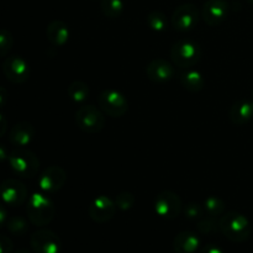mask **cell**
<instances>
[{
	"mask_svg": "<svg viewBox=\"0 0 253 253\" xmlns=\"http://www.w3.org/2000/svg\"><path fill=\"white\" fill-rule=\"evenodd\" d=\"M199 20V10L194 4L180 5L172 16V26L178 31H189Z\"/></svg>",
	"mask_w": 253,
	"mask_h": 253,
	"instance_id": "12",
	"label": "cell"
},
{
	"mask_svg": "<svg viewBox=\"0 0 253 253\" xmlns=\"http://www.w3.org/2000/svg\"><path fill=\"white\" fill-rule=\"evenodd\" d=\"M7 100H9V93L4 86L0 85V109L4 108L6 105Z\"/></svg>",
	"mask_w": 253,
	"mask_h": 253,
	"instance_id": "32",
	"label": "cell"
},
{
	"mask_svg": "<svg viewBox=\"0 0 253 253\" xmlns=\"http://www.w3.org/2000/svg\"><path fill=\"white\" fill-rule=\"evenodd\" d=\"M14 253H30V251L26 249H20V250H17V251H15Z\"/></svg>",
	"mask_w": 253,
	"mask_h": 253,
	"instance_id": "36",
	"label": "cell"
},
{
	"mask_svg": "<svg viewBox=\"0 0 253 253\" xmlns=\"http://www.w3.org/2000/svg\"><path fill=\"white\" fill-rule=\"evenodd\" d=\"M99 105L111 118H121L128 109V103L124 94L115 89H106L99 96Z\"/></svg>",
	"mask_w": 253,
	"mask_h": 253,
	"instance_id": "6",
	"label": "cell"
},
{
	"mask_svg": "<svg viewBox=\"0 0 253 253\" xmlns=\"http://www.w3.org/2000/svg\"><path fill=\"white\" fill-rule=\"evenodd\" d=\"M203 207H204L205 212H208L209 216L211 217H216V216H220V215H222L225 211V208H226L225 207L224 200H221L217 197L207 198Z\"/></svg>",
	"mask_w": 253,
	"mask_h": 253,
	"instance_id": "23",
	"label": "cell"
},
{
	"mask_svg": "<svg viewBox=\"0 0 253 253\" xmlns=\"http://www.w3.org/2000/svg\"><path fill=\"white\" fill-rule=\"evenodd\" d=\"M14 250V244L5 235H0V253H11Z\"/></svg>",
	"mask_w": 253,
	"mask_h": 253,
	"instance_id": "30",
	"label": "cell"
},
{
	"mask_svg": "<svg viewBox=\"0 0 253 253\" xmlns=\"http://www.w3.org/2000/svg\"><path fill=\"white\" fill-rule=\"evenodd\" d=\"M183 209L180 198L175 193L165 190L156 197L155 210L161 217L167 220H173L179 216Z\"/></svg>",
	"mask_w": 253,
	"mask_h": 253,
	"instance_id": "7",
	"label": "cell"
},
{
	"mask_svg": "<svg viewBox=\"0 0 253 253\" xmlns=\"http://www.w3.org/2000/svg\"><path fill=\"white\" fill-rule=\"evenodd\" d=\"M230 120L234 125L242 126L249 123L253 116V108L252 103L249 100H237L236 103L232 104L230 109Z\"/></svg>",
	"mask_w": 253,
	"mask_h": 253,
	"instance_id": "17",
	"label": "cell"
},
{
	"mask_svg": "<svg viewBox=\"0 0 253 253\" xmlns=\"http://www.w3.org/2000/svg\"><path fill=\"white\" fill-rule=\"evenodd\" d=\"M26 214L30 222L35 226H46L53 220L56 208L48 197L41 193H34L27 202Z\"/></svg>",
	"mask_w": 253,
	"mask_h": 253,
	"instance_id": "2",
	"label": "cell"
},
{
	"mask_svg": "<svg viewBox=\"0 0 253 253\" xmlns=\"http://www.w3.org/2000/svg\"><path fill=\"white\" fill-rule=\"evenodd\" d=\"M199 253H224V251H222L219 246H216V245L209 244L205 245V246L200 250Z\"/></svg>",
	"mask_w": 253,
	"mask_h": 253,
	"instance_id": "31",
	"label": "cell"
},
{
	"mask_svg": "<svg viewBox=\"0 0 253 253\" xmlns=\"http://www.w3.org/2000/svg\"><path fill=\"white\" fill-rule=\"evenodd\" d=\"M148 78L155 83H166L174 77L175 69L172 63L162 58L153 59L146 68Z\"/></svg>",
	"mask_w": 253,
	"mask_h": 253,
	"instance_id": "15",
	"label": "cell"
},
{
	"mask_svg": "<svg viewBox=\"0 0 253 253\" xmlns=\"http://www.w3.org/2000/svg\"><path fill=\"white\" fill-rule=\"evenodd\" d=\"M2 72L9 82L14 84H22L29 79V63L20 56L6 57L2 63Z\"/></svg>",
	"mask_w": 253,
	"mask_h": 253,
	"instance_id": "9",
	"label": "cell"
},
{
	"mask_svg": "<svg viewBox=\"0 0 253 253\" xmlns=\"http://www.w3.org/2000/svg\"><path fill=\"white\" fill-rule=\"evenodd\" d=\"M76 123L86 133L100 132L105 125L104 114L94 105H83L77 110Z\"/></svg>",
	"mask_w": 253,
	"mask_h": 253,
	"instance_id": "5",
	"label": "cell"
},
{
	"mask_svg": "<svg viewBox=\"0 0 253 253\" xmlns=\"http://www.w3.org/2000/svg\"><path fill=\"white\" fill-rule=\"evenodd\" d=\"M170 57L175 66L180 68H192L202 58V48L193 40H180L173 44Z\"/></svg>",
	"mask_w": 253,
	"mask_h": 253,
	"instance_id": "4",
	"label": "cell"
},
{
	"mask_svg": "<svg viewBox=\"0 0 253 253\" xmlns=\"http://www.w3.org/2000/svg\"><path fill=\"white\" fill-rule=\"evenodd\" d=\"M198 231L200 232V234H204V235H210V234H214V232H216L217 230H220V226H219V222L215 220V217H207V219H204L203 217L202 220H199L198 221Z\"/></svg>",
	"mask_w": 253,
	"mask_h": 253,
	"instance_id": "27",
	"label": "cell"
},
{
	"mask_svg": "<svg viewBox=\"0 0 253 253\" xmlns=\"http://www.w3.org/2000/svg\"><path fill=\"white\" fill-rule=\"evenodd\" d=\"M6 130H7V121L6 119H5V116L0 113V137H2V136L5 135Z\"/></svg>",
	"mask_w": 253,
	"mask_h": 253,
	"instance_id": "33",
	"label": "cell"
},
{
	"mask_svg": "<svg viewBox=\"0 0 253 253\" xmlns=\"http://www.w3.org/2000/svg\"><path fill=\"white\" fill-rule=\"evenodd\" d=\"M229 4L225 0H208L203 7V19L210 26H217L227 16Z\"/></svg>",
	"mask_w": 253,
	"mask_h": 253,
	"instance_id": "14",
	"label": "cell"
},
{
	"mask_svg": "<svg viewBox=\"0 0 253 253\" xmlns=\"http://www.w3.org/2000/svg\"><path fill=\"white\" fill-rule=\"evenodd\" d=\"M68 95L74 103H83L89 98V86L84 82L74 81L68 86Z\"/></svg>",
	"mask_w": 253,
	"mask_h": 253,
	"instance_id": "21",
	"label": "cell"
},
{
	"mask_svg": "<svg viewBox=\"0 0 253 253\" xmlns=\"http://www.w3.org/2000/svg\"><path fill=\"white\" fill-rule=\"evenodd\" d=\"M101 11L110 19H118L124 11V2L121 0H101Z\"/></svg>",
	"mask_w": 253,
	"mask_h": 253,
	"instance_id": "22",
	"label": "cell"
},
{
	"mask_svg": "<svg viewBox=\"0 0 253 253\" xmlns=\"http://www.w3.org/2000/svg\"><path fill=\"white\" fill-rule=\"evenodd\" d=\"M220 231L234 242H245L250 239L252 232L251 224L245 215L230 211L219 220Z\"/></svg>",
	"mask_w": 253,
	"mask_h": 253,
	"instance_id": "1",
	"label": "cell"
},
{
	"mask_svg": "<svg viewBox=\"0 0 253 253\" xmlns=\"http://www.w3.org/2000/svg\"><path fill=\"white\" fill-rule=\"evenodd\" d=\"M116 211V204L105 195L95 198L90 203L88 208V212L90 219L98 224H105L110 221Z\"/></svg>",
	"mask_w": 253,
	"mask_h": 253,
	"instance_id": "11",
	"label": "cell"
},
{
	"mask_svg": "<svg viewBox=\"0 0 253 253\" xmlns=\"http://www.w3.org/2000/svg\"><path fill=\"white\" fill-rule=\"evenodd\" d=\"M7 230L16 236H22L29 230V224L22 216H12L6 222Z\"/></svg>",
	"mask_w": 253,
	"mask_h": 253,
	"instance_id": "25",
	"label": "cell"
},
{
	"mask_svg": "<svg viewBox=\"0 0 253 253\" xmlns=\"http://www.w3.org/2000/svg\"><path fill=\"white\" fill-rule=\"evenodd\" d=\"M35 137V128L27 121L17 123L14 127L10 130L9 140L16 147H25L32 142Z\"/></svg>",
	"mask_w": 253,
	"mask_h": 253,
	"instance_id": "16",
	"label": "cell"
},
{
	"mask_svg": "<svg viewBox=\"0 0 253 253\" xmlns=\"http://www.w3.org/2000/svg\"><path fill=\"white\" fill-rule=\"evenodd\" d=\"M249 2H251V4H253V0H247Z\"/></svg>",
	"mask_w": 253,
	"mask_h": 253,
	"instance_id": "38",
	"label": "cell"
},
{
	"mask_svg": "<svg viewBox=\"0 0 253 253\" xmlns=\"http://www.w3.org/2000/svg\"><path fill=\"white\" fill-rule=\"evenodd\" d=\"M147 24L150 25V27L153 30V31H157V32L165 31L168 26V21L166 15L163 14V12L157 11V10H155V11L148 14Z\"/></svg>",
	"mask_w": 253,
	"mask_h": 253,
	"instance_id": "24",
	"label": "cell"
},
{
	"mask_svg": "<svg viewBox=\"0 0 253 253\" xmlns=\"http://www.w3.org/2000/svg\"><path fill=\"white\" fill-rule=\"evenodd\" d=\"M116 208L121 210H128L135 204V197L128 192H123L116 197L115 200Z\"/></svg>",
	"mask_w": 253,
	"mask_h": 253,
	"instance_id": "29",
	"label": "cell"
},
{
	"mask_svg": "<svg viewBox=\"0 0 253 253\" xmlns=\"http://www.w3.org/2000/svg\"><path fill=\"white\" fill-rule=\"evenodd\" d=\"M180 83L188 91L198 93L204 88L205 79L200 72L195 71V69H188L180 76Z\"/></svg>",
	"mask_w": 253,
	"mask_h": 253,
	"instance_id": "20",
	"label": "cell"
},
{
	"mask_svg": "<svg viewBox=\"0 0 253 253\" xmlns=\"http://www.w3.org/2000/svg\"><path fill=\"white\" fill-rule=\"evenodd\" d=\"M251 103H252V108H253V90H252V101Z\"/></svg>",
	"mask_w": 253,
	"mask_h": 253,
	"instance_id": "37",
	"label": "cell"
},
{
	"mask_svg": "<svg viewBox=\"0 0 253 253\" xmlns=\"http://www.w3.org/2000/svg\"><path fill=\"white\" fill-rule=\"evenodd\" d=\"M0 198L10 207H20L26 202L27 189L17 179H6L0 184Z\"/></svg>",
	"mask_w": 253,
	"mask_h": 253,
	"instance_id": "10",
	"label": "cell"
},
{
	"mask_svg": "<svg viewBox=\"0 0 253 253\" xmlns=\"http://www.w3.org/2000/svg\"><path fill=\"white\" fill-rule=\"evenodd\" d=\"M46 34L49 42L56 47L64 46L69 40L68 26L59 20H54L47 26Z\"/></svg>",
	"mask_w": 253,
	"mask_h": 253,
	"instance_id": "19",
	"label": "cell"
},
{
	"mask_svg": "<svg viewBox=\"0 0 253 253\" xmlns=\"http://www.w3.org/2000/svg\"><path fill=\"white\" fill-rule=\"evenodd\" d=\"M199 237L190 231H182L174 237L173 250L175 253H195L199 249Z\"/></svg>",
	"mask_w": 253,
	"mask_h": 253,
	"instance_id": "18",
	"label": "cell"
},
{
	"mask_svg": "<svg viewBox=\"0 0 253 253\" xmlns=\"http://www.w3.org/2000/svg\"><path fill=\"white\" fill-rule=\"evenodd\" d=\"M6 219H7V212H6V209L4 208V205L0 203V227H2V225L6 222Z\"/></svg>",
	"mask_w": 253,
	"mask_h": 253,
	"instance_id": "34",
	"label": "cell"
},
{
	"mask_svg": "<svg viewBox=\"0 0 253 253\" xmlns=\"http://www.w3.org/2000/svg\"><path fill=\"white\" fill-rule=\"evenodd\" d=\"M30 245L35 253H59L61 239L49 230H39L30 237Z\"/></svg>",
	"mask_w": 253,
	"mask_h": 253,
	"instance_id": "8",
	"label": "cell"
},
{
	"mask_svg": "<svg viewBox=\"0 0 253 253\" xmlns=\"http://www.w3.org/2000/svg\"><path fill=\"white\" fill-rule=\"evenodd\" d=\"M67 179L66 172L58 166L46 168L39 178V185L43 192L56 193L64 185Z\"/></svg>",
	"mask_w": 253,
	"mask_h": 253,
	"instance_id": "13",
	"label": "cell"
},
{
	"mask_svg": "<svg viewBox=\"0 0 253 253\" xmlns=\"http://www.w3.org/2000/svg\"><path fill=\"white\" fill-rule=\"evenodd\" d=\"M14 46V37L11 32L0 29V57H6Z\"/></svg>",
	"mask_w": 253,
	"mask_h": 253,
	"instance_id": "26",
	"label": "cell"
},
{
	"mask_svg": "<svg viewBox=\"0 0 253 253\" xmlns=\"http://www.w3.org/2000/svg\"><path fill=\"white\" fill-rule=\"evenodd\" d=\"M5 160H9V155H7L6 148L0 145V162H4Z\"/></svg>",
	"mask_w": 253,
	"mask_h": 253,
	"instance_id": "35",
	"label": "cell"
},
{
	"mask_svg": "<svg viewBox=\"0 0 253 253\" xmlns=\"http://www.w3.org/2000/svg\"><path fill=\"white\" fill-rule=\"evenodd\" d=\"M9 163L12 170L22 178H32L39 172V158L34 152L25 147H16L12 150L9 155Z\"/></svg>",
	"mask_w": 253,
	"mask_h": 253,
	"instance_id": "3",
	"label": "cell"
},
{
	"mask_svg": "<svg viewBox=\"0 0 253 253\" xmlns=\"http://www.w3.org/2000/svg\"><path fill=\"white\" fill-rule=\"evenodd\" d=\"M204 207H202L198 203H189L184 208V215L192 221H199L204 216Z\"/></svg>",
	"mask_w": 253,
	"mask_h": 253,
	"instance_id": "28",
	"label": "cell"
}]
</instances>
